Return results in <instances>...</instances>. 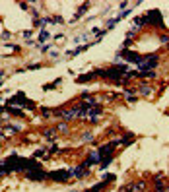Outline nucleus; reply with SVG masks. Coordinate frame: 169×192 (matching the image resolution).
I'll return each instance as SVG.
<instances>
[{
	"label": "nucleus",
	"instance_id": "nucleus-36",
	"mask_svg": "<svg viewBox=\"0 0 169 192\" xmlns=\"http://www.w3.org/2000/svg\"><path fill=\"white\" fill-rule=\"evenodd\" d=\"M126 6H130V4H128V2H119V4H117V8H119L121 12H125V10H126Z\"/></svg>",
	"mask_w": 169,
	"mask_h": 192
},
{
	"label": "nucleus",
	"instance_id": "nucleus-24",
	"mask_svg": "<svg viewBox=\"0 0 169 192\" xmlns=\"http://www.w3.org/2000/svg\"><path fill=\"white\" fill-rule=\"evenodd\" d=\"M101 181H105V182H113V181H117V175H113V173H105L101 177Z\"/></svg>",
	"mask_w": 169,
	"mask_h": 192
},
{
	"label": "nucleus",
	"instance_id": "nucleus-23",
	"mask_svg": "<svg viewBox=\"0 0 169 192\" xmlns=\"http://www.w3.org/2000/svg\"><path fill=\"white\" fill-rule=\"evenodd\" d=\"M56 132H60V134H68V122H60V124L56 126Z\"/></svg>",
	"mask_w": 169,
	"mask_h": 192
},
{
	"label": "nucleus",
	"instance_id": "nucleus-22",
	"mask_svg": "<svg viewBox=\"0 0 169 192\" xmlns=\"http://www.w3.org/2000/svg\"><path fill=\"white\" fill-rule=\"evenodd\" d=\"M119 22H121V18H119V16H117V18H111V19H107V31H109V29H113V27L117 25Z\"/></svg>",
	"mask_w": 169,
	"mask_h": 192
},
{
	"label": "nucleus",
	"instance_id": "nucleus-17",
	"mask_svg": "<svg viewBox=\"0 0 169 192\" xmlns=\"http://www.w3.org/2000/svg\"><path fill=\"white\" fill-rule=\"evenodd\" d=\"M89 10V2H84V4H80V8H78V12H76V16H74V19H80L82 16L86 14V12Z\"/></svg>",
	"mask_w": 169,
	"mask_h": 192
},
{
	"label": "nucleus",
	"instance_id": "nucleus-44",
	"mask_svg": "<svg viewBox=\"0 0 169 192\" xmlns=\"http://www.w3.org/2000/svg\"><path fill=\"white\" fill-rule=\"evenodd\" d=\"M4 84V76H0V85H2Z\"/></svg>",
	"mask_w": 169,
	"mask_h": 192
},
{
	"label": "nucleus",
	"instance_id": "nucleus-9",
	"mask_svg": "<svg viewBox=\"0 0 169 192\" xmlns=\"http://www.w3.org/2000/svg\"><path fill=\"white\" fill-rule=\"evenodd\" d=\"M101 115H103V107H101L99 103H97L95 107L89 109V113H88V122H92V124H97V122H99V118H101Z\"/></svg>",
	"mask_w": 169,
	"mask_h": 192
},
{
	"label": "nucleus",
	"instance_id": "nucleus-15",
	"mask_svg": "<svg viewBox=\"0 0 169 192\" xmlns=\"http://www.w3.org/2000/svg\"><path fill=\"white\" fill-rule=\"evenodd\" d=\"M144 25H146V18H144V16H136V18L132 19V27L136 31H138L140 27H144Z\"/></svg>",
	"mask_w": 169,
	"mask_h": 192
},
{
	"label": "nucleus",
	"instance_id": "nucleus-25",
	"mask_svg": "<svg viewBox=\"0 0 169 192\" xmlns=\"http://www.w3.org/2000/svg\"><path fill=\"white\" fill-rule=\"evenodd\" d=\"M158 41L161 45H169V33H159L158 35Z\"/></svg>",
	"mask_w": 169,
	"mask_h": 192
},
{
	"label": "nucleus",
	"instance_id": "nucleus-34",
	"mask_svg": "<svg viewBox=\"0 0 169 192\" xmlns=\"http://www.w3.org/2000/svg\"><path fill=\"white\" fill-rule=\"evenodd\" d=\"M6 49H10V51H16V52H18V51H20V49H22V47H20V45H12V43H6Z\"/></svg>",
	"mask_w": 169,
	"mask_h": 192
},
{
	"label": "nucleus",
	"instance_id": "nucleus-29",
	"mask_svg": "<svg viewBox=\"0 0 169 192\" xmlns=\"http://www.w3.org/2000/svg\"><path fill=\"white\" fill-rule=\"evenodd\" d=\"M0 39H2V41H6V43H8V41L12 39V33H10V31H6V29H4L2 33H0Z\"/></svg>",
	"mask_w": 169,
	"mask_h": 192
},
{
	"label": "nucleus",
	"instance_id": "nucleus-4",
	"mask_svg": "<svg viewBox=\"0 0 169 192\" xmlns=\"http://www.w3.org/2000/svg\"><path fill=\"white\" fill-rule=\"evenodd\" d=\"M117 146H121V138H117V140H111L109 144H103L97 148V153H99V157H111V155L115 153V149H117Z\"/></svg>",
	"mask_w": 169,
	"mask_h": 192
},
{
	"label": "nucleus",
	"instance_id": "nucleus-42",
	"mask_svg": "<svg viewBox=\"0 0 169 192\" xmlns=\"http://www.w3.org/2000/svg\"><path fill=\"white\" fill-rule=\"evenodd\" d=\"M39 49H41V52H47V51H51V45H49V43L47 45H41Z\"/></svg>",
	"mask_w": 169,
	"mask_h": 192
},
{
	"label": "nucleus",
	"instance_id": "nucleus-27",
	"mask_svg": "<svg viewBox=\"0 0 169 192\" xmlns=\"http://www.w3.org/2000/svg\"><path fill=\"white\" fill-rule=\"evenodd\" d=\"M45 153H47V148L43 146V148H39V149H35V152H33V157H35V159H39V157H43Z\"/></svg>",
	"mask_w": 169,
	"mask_h": 192
},
{
	"label": "nucleus",
	"instance_id": "nucleus-1",
	"mask_svg": "<svg viewBox=\"0 0 169 192\" xmlns=\"http://www.w3.org/2000/svg\"><path fill=\"white\" fill-rule=\"evenodd\" d=\"M142 56L144 55H138V52L130 51V49H122V51L117 52L115 60H117V64H121L122 60H125V64H136V66H138V64L142 62Z\"/></svg>",
	"mask_w": 169,
	"mask_h": 192
},
{
	"label": "nucleus",
	"instance_id": "nucleus-2",
	"mask_svg": "<svg viewBox=\"0 0 169 192\" xmlns=\"http://www.w3.org/2000/svg\"><path fill=\"white\" fill-rule=\"evenodd\" d=\"M159 64V56L155 52H148L142 56V62L138 64V72H155Z\"/></svg>",
	"mask_w": 169,
	"mask_h": 192
},
{
	"label": "nucleus",
	"instance_id": "nucleus-43",
	"mask_svg": "<svg viewBox=\"0 0 169 192\" xmlns=\"http://www.w3.org/2000/svg\"><path fill=\"white\" fill-rule=\"evenodd\" d=\"M64 39V33H56L55 35V41H62Z\"/></svg>",
	"mask_w": 169,
	"mask_h": 192
},
{
	"label": "nucleus",
	"instance_id": "nucleus-19",
	"mask_svg": "<svg viewBox=\"0 0 169 192\" xmlns=\"http://www.w3.org/2000/svg\"><path fill=\"white\" fill-rule=\"evenodd\" d=\"M4 130H6V134L8 132H10V134H18V132H22V126H20V124H6Z\"/></svg>",
	"mask_w": 169,
	"mask_h": 192
},
{
	"label": "nucleus",
	"instance_id": "nucleus-7",
	"mask_svg": "<svg viewBox=\"0 0 169 192\" xmlns=\"http://www.w3.org/2000/svg\"><path fill=\"white\" fill-rule=\"evenodd\" d=\"M99 161H101L99 153H97V149H93V152H89V153H88V157H86L84 161L80 163V167H84V169H89V167H93V165H99Z\"/></svg>",
	"mask_w": 169,
	"mask_h": 192
},
{
	"label": "nucleus",
	"instance_id": "nucleus-12",
	"mask_svg": "<svg viewBox=\"0 0 169 192\" xmlns=\"http://www.w3.org/2000/svg\"><path fill=\"white\" fill-rule=\"evenodd\" d=\"M49 39H51V33H49L47 29H41L39 31V37H37V47H39V45H47Z\"/></svg>",
	"mask_w": 169,
	"mask_h": 192
},
{
	"label": "nucleus",
	"instance_id": "nucleus-10",
	"mask_svg": "<svg viewBox=\"0 0 169 192\" xmlns=\"http://www.w3.org/2000/svg\"><path fill=\"white\" fill-rule=\"evenodd\" d=\"M70 175H72V179H76V181H84L86 177H89V169H84V167H70Z\"/></svg>",
	"mask_w": 169,
	"mask_h": 192
},
{
	"label": "nucleus",
	"instance_id": "nucleus-16",
	"mask_svg": "<svg viewBox=\"0 0 169 192\" xmlns=\"http://www.w3.org/2000/svg\"><path fill=\"white\" fill-rule=\"evenodd\" d=\"M6 113L8 115H14V117H18V118H23L26 115H23V111L20 107H6Z\"/></svg>",
	"mask_w": 169,
	"mask_h": 192
},
{
	"label": "nucleus",
	"instance_id": "nucleus-26",
	"mask_svg": "<svg viewBox=\"0 0 169 192\" xmlns=\"http://www.w3.org/2000/svg\"><path fill=\"white\" fill-rule=\"evenodd\" d=\"M62 23H66L62 16H59V14H56V16H53V25H62Z\"/></svg>",
	"mask_w": 169,
	"mask_h": 192
},
{
	"label": "nucleus",
	"instance_id": "nucleus-41",
	"mask_svg": "<svg viewBox=\"0 0 169 192\" xmlns=\"http://www.w3.org/2000/svg\"><path fill=\"white\" fill-rule=\"evenodd\" d=\"M55 87H56V84H55V81H53V84H47V85H45L43 89H45V91H51V89H55Z\"/></svg>",
	"mask_w": 169,
	"mask_h": 192
},
{
	"label": "nucleus",
	"instance_id": "nucleus-18",
	"mask_svg": "<svg viewBox=\"0 0 169 192\" xmlns=\"http://www.w3.org/2000/svg\"><path fill=\"white\" fill-rule=\"evenodd\" d=\"M113 161H115V155H111V157H103L101 161H99V169H101V171H105Z\"/></svg>",
	"mask_w": 169,
	"mask_h": 192
},
{
	"label": "nucleus",
	"instance_id": "nucleus-40",
	"mask_svg": "<svg viewBox=\"0 0 169 192\" xmlns=\"http://www.w3.org/2000/svg\"><path fill=\"white\" fill-rule=\"evenodd\" d=\"M154 182H163V175H161V173L154 175Z\"/></svg>",
	"mask_w": 169,
	"mask_h": 192
},
{
	"label": "nucleus",
	"instance_id": "nucleus-11",
	"mask_svg": "<svg viewBox=\"0 0 169 192\" xmlns=\"http://www.w3.org/2000/svg\"><path fill=\"white\" fill-rule=\"evenodd\" d=\"M41 136L47 138V140H55V138H56V126H49V128H45L43 132H41Z\"/></svg>",
	"mask_w": 169,
	"mask_h": 192
},
{
	"label": "nucleus",
	"instance_id": "nucleus-30",
	"mask_svg": "<svg viewBox=\"0 0 169 192\" xmlns=\"http://www.w3.org/2000/svg\"><path fill=\"white\" fill-rule=\"evenodd\" d=\"M31 35H33V29H26V31H22V37H23V39H27V41H31Z\"/></svg>",
	"mask_w": 169,
	"mask_h": 192
},
{
	"label": "nucleus",
	"instance_id": "nucleus-32",
	"mask_svg": "<svg viewBox=\"0 0 169 192\" xmlns=\"http://www.w3.org/2000/svg\"><path fill=\"white\" fill-rule=\"evenodd\" d=\"M82 140H84V142H92L93 140V134L92 132H84V134H82Z\"/></svg>",
	"mask_w": 169,
	"mask_h": 192
},
{
	"label": "nucleus",
	"instance_id": "nucleus-5",
	"mask_svg": "<svg viewBox=\"0 0 169 192\" xmlns=\"http://www.w3.org/2000/svg\"><path fill=\"white\" fill-rule=\"evenodd\" d=\"M70 179H72V175H70V169H56V171H51L49 173V181L53 182H68Z\"/></svg>",
	"mask_w": 169,
	"mask_h": 192
},
{
	"label": "nucleus",
	"instance_id": "nucleus-13",
	"mask_svg": "<svg viewBox=\"0 0 169 192\" xmlns=\"http://www.w3.org/2000/svg\"><path fill=\"white\" fill-rule=\"evenodd\" d=\"M92 47L89 43H86V45H80V47H76L74 51H66V56H78L80 52H84V51H88V49Z\"/></svg>",
	"mask_w": 169,
	"mask_h": 192
},
{
	"label": "nucleus",
	"instance_id": "nucleus-20",
	"mask_svg": "<svg viewBox=\"0 0 169 192\" xmlns=\"http://www.w3.org/2000/svg\"><path fill=\"white\" fill-rule=\"evenodd\" d=\"M138 91L140 93H142V95L144 97H148V95H152V91H154V87H152V85H140V87H138Z\"/></svg>",
	"mask_w": 169,
	"mask_h": 192
},
{
	"label": "nucleus",
	"instance_id": "nucleus-38",
	"mask_svg": "<svg viewBox=\"0 0 169 192\" xmlns=\"http://www.w3.org/2000/svg\"><path fill=\"white\" fill-rule=\"evenodd\" d=\"M132 43H134V39H125V43H122V49H128Z\"/></svg>",
	"mask_w": 169,
	"mask_h": 192
},
{
	"label": "nucleus",
	"instance_id": "nucleus-33",
	"mask_svg": "<svg viewBox=\"0 0 169 192\" xmlns=\"http://www.w3.org/2000/svg\"><path fill=\"white\" fill-rule=\"evenodd\" d=\"M154 192H167L165 186H163V182H155V190Z\"/></svg>",
	"mask_w": 169,
	"mask_h": 192
},
{
	"label": "nucleus",
	"instance_id": "nucleus-21",
	"mask_svg": "<svg viewBox=\"0 0 169 192\" xmlns=\"http://www.w3.org/2000/svg\"><path fill=\"white\" fill-rule=\"evenodd\" d=\"M39 113H41V117H43V118H51L53 117V109H49V107H41Z\"/></svg>",
	"mask_w": 169,
	"mask_h": 192
},
{
	"label": "nucleus",
	"instance_id": "nucleus-45",
	"mask_svg": "<svg viewBox=\"0 0 169 192\" xmlns=\"http://www.w3.org/2000/svg\"><path fill=\"white\" fill-rule=\"evenodd\" d=\"M0 76H6V72H4V70H0Z\"/></svg>",
	"mask_w": 169,
	"mask_h": 192
},
{
	"label": "nucleus",
	"instance_id": "nucleus-46",
	"mask_svg": "<svg viewBox=\"0 0 169 192\" xmlns=\"http://www.w3.org/2000/svg\"><path fill=\"white\" fill-rule=\"evenodd\" d=\"M68 192H78V190H68Z\"/></svg>",
	"mask_w": 169,
	"mask_h": 192
},
{
	"label": "nucleus",
	"instance_id": "nucleus-39",
	"mask_svg": "<svg viewBox=\"0 0 169 192\" xmlns=\"http://www.w3.org/2000/svg\"><path fill=\"white\" fill-rule=\"evenodd\" d=\"M31 16H33V19H41L39 18V10H37V8H31Z\"/></svg>",
	"mask_w": 169,
	"mask_h": 192
},
{
	"label": "nucleus",
	"instance_id": "nucleus-28",
	"mask_svg": "<svg viewBox=\"0 0 169 192\" xmlns=\"http://www.w3.org/2000/svg\"><path fill=\"white\" fill-rule=\"evenodd\" d=\"M47 152H49V153H60V148L55 144V142H51V146L47 148Z\"/></svg>",
	"mask_w": 169,
	"mask_h": 192
},
{
	"label": "nucleus",
	"instance_id": "nucleus-14",
	"mask_svg": "<svg viewBox=\"0 0 169 192\" xmlns=\"http://www.w3.org/2000/svg\"><path fill=\"white\" fill-rule=\"evenodd\" d=\"M93 78H95V74H93V70H92V72H88V74L78 76V78H76V84H86V81H92Z\"/></svg>",
	"mask_w": 169,
	"mask_h": 192
},
{
	"label": "nucleus",
	"instance_id": "nucleus-3",
	"mask_svg": "<svg viewBox=\"0 0 169 192\" xmlns=\"http://www.w3.org/2000/svg\"><path fill=\"white\" fill-rule=\"evenodd\" d=\"M144 18H146V25H154V27H158V29H165L163 16H161V12H159L158 8L146 12V14H144Z\"/></svg>",
	"mask_w": 169,
	"mask_h": 192
},
{
	"label": "nucleus",
	"instance_id": "nucleus-6",
	"mask_svg": "<svg viewBox=\"0 0 169 192\" xmlns=\"http://www.w3.org/2000/svg\"><path fill=\"white\" fill-rule=\"evenodd\" d=\"M27 103H29V99H27V95L23 91H18L10 99H6V107H26Z\"/></svg>",
	"mask_w": 169,
	"mask_h": 192
},
{
	"label": "nucleus",
	"instance_id": "nucleus-31",
	"mask_svg": "<svg viewBox=\"0 0 169 192\" xmlns=\"http://www.w3.org/2000/svg\"><path fill=\"white\" fill-rule=\"evenodd\" d=\"M41 68H43V64H41V62H35V64H29L26 70H41Z\"/></svg>",
	"mask_w": 169,
	"mask_h": 192
},
{
	"label": "nucleus",
	"instance_id": "nucleus-47",
	"mask_svg": "<svg viewBox=\"0 0 169 192\" xmlns=\"http://www.w3.org/2000/svg\"><path fill=\"white\" fill-rule=\"evenodd\" d=\"M0 148H2V142H0Z\"/></svg>",
	"mask_w": 169,
	"mask_h": 192
},
{
	"label": "nucleus",
	"instance_id": "nucleus-8",
	"mask_svg": "<svg viewBox=\"0 0 169 192\" xmlns=\"http://www.w3.org/2000/svg\"><path fill=\"white\" fill-rule=\"evenodd\" d=\"M26 179H29V181H39V182H43V181H47V179H49V173H47V171H43V169L26 171Z\"/></svg>",
	"mask_w": 169,
	"mask_h": 192
},
{
	"label": "nucleus",
	"instance_id": "nucleus-35",
	"mask_svg": "<svg viewBox=\"0 0 169 192\" xmlns=\"http://www.w3.org/2000/svg\"><path fill=\"white\" fill-rule=\"evenodd\" d=\"M49 56H51L53 60H59L60 58V52L59 51H51V52H49Z\"/></svg>",
	"mask_w": 169,
	"mask_h": 192
},
{
	"label": "nucleus",
	"instance_id": "nucleus-37",
	"mask_svg": "<svg viewBox=\"0 0 169 192\" xmlns=\"http://www.w3.org/2000/svg\"><path fill=\"white\" fill-rule=\"evenodd\" d=\"M18 6H20V8H22V10H23V12H27V10H29V2H20V4H18Z\"/></svg>",
	"mask_w": 169,
	"mask_h": 192
}]
</instances>
